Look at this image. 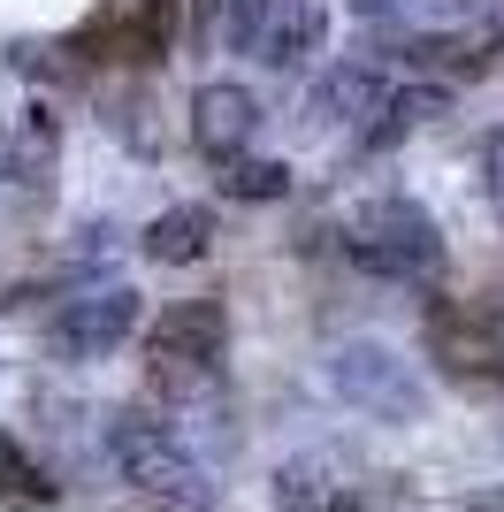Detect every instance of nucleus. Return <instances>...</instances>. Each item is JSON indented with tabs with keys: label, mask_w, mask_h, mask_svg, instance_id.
Here are the masks:
<instances>
[{
	"label": "nucleus",
	"mask_w": 504,
	"mask_h": 512,
	"mask_svg": "<svg viewBox=\"0 0 504 512\" xmlns=\"http://www.w3.org/2000/svg\"><path fill=\"white\" fill-rule=\"evenodd\" d=\"M336 237H344V260L367 268V276H382V283H436L443 276V230H436V214L420 207V199H405V192L359 199Z\"/></svg>",
	"instance_id": "nucleus-1"
},
{
	"label": "nucleus",
	"mask_w": 504,
	"mask_h": 512,
	"mask_svg": "<svg viewBox=\"0 0 504 512\" xmlns=\"http://www.w3.org/2000/svg\"><path fill=\"white\" fill-rule=\"evenodd\" d=\"M222 344H230V314H222V299H176L146 329L153 383H161V390H207L214 367H222Z\"/></svg>",
	"instance_id": "nucleus-2"
},
{
	"label": "nucleus",
	"mask_w": 504,
	"mask_h": 512,
	"mask_svg": "<svg viewBox=\"0 0 504 512\" xmlns=\"http://www.w3.org/2000/svg\"><path fill=\"white\" fill-rule=\"evenodd\" d=\"M115 459H123L130 482H146L161 505H184V512L207 505V474H199V459H191L161 421H146V413H123V421H115Z\"/></svg>",
	"instance_id": "nucleus-3"
},
{
	"label": "nucleus",
	"mask_w": 504,
	"mask_h": 512,
	"mask_svg": "<svg viewBox=\"0 0 504 512\" xmlns=\"http://www.w3.org/2000/svg\"><path fill=\"white\" fill-rule=\"evenodd\" d=\"M428 360H436L451 383H466V390H504V344L451 299L428 306Z\"/></svg>",
	"instance_id": "nucleus-4"
},
{
	"label": "nucleus",
	"mask_w": 504,
	"mask_h": 512,
	"mask_svg": "<svg viewBox=\"0 0 504 512\" xmlns=\"http://www.w3.org/2000/svg\"><path fill=\"white\" fill-rule=\"evenodd\" d=\"M130 329H138V291H130V283L84 291V299H69L62 314H54V344H62L69 360H100V352H115Z\"/></svg>",
	"instance_id": "nucleus-5"
},
{
	"label": "nucleus",
	"mask_w": 504,
	"mask_h": 512,
	"mask_svg": "<svg viewBox=\"0 0 504 512\" xmlns=\"http://www.w3.org/2000/svg\"><path fill=\"white\" fill-rule=\"evenodd\" d=\"M321 31H329V8H321V0H260L245 54L268 62V69H306L321 54Z\"/></svg>",
	"instance_id": "nucleus-6"
},
{
	"label": "nucleus",
	"mask_w": 504,
	"mask_h": 512,
	"mask_svg": "<svg viewBox=\"0 0 504 512\" xmlns=\"http://www.w3.org/2000/svg\"><path fill=\"white\" fill-rule=\"evenodd\" d=\"M252 130H260V100H252L245 85H230V77H214V85L191 92V146L207 153V161H222V153H245Z\"/></svg>",
	"instance_id": "nucleus-7"
},
{
	"label": "nucleus",
	"mask_w": 504,
	"mask_h": 512,
	"mask_svg": "<svg viewBox=\"0 0 504 512\" xmlns=\"http://www.w3.org/2000/svg\"><path fill=\"white\" fill-rule=\"evenodd\" d=\"M336 390H344L352 406H375V413H413L420 406V390L405 383V360H390L382 344L336 352Z\"/></svg>",
	"instance_id": "nucleus-8"
},
{
	"label": "nucleus",
	"mask_w": 504,
	"mask_h": 512,
	"mask_svg": "<svg viewBox=\"0 0 504 512\" xmlns=\"http://www.w3.org/2000/svg\"><path fill=\"white\" fill-rule=\"evenodd\" d=\"M100 62H161L168 46V0H107V16L92 23Z\"/></svg>",
	"instance_id": "nucleus-9"
},
{
	"label": "nucleus",
	"mask_w": 504,
	"mask_h": 512,
	"mask_svg": "<svg viewBox=\"0 0 504 512\" xmlns=\"http://www.w3.org/2000/svg\"><path fill=\"white\" fill-rule=\"evenodd\" d=\"M382 100H390V77L367 69V62H344L314 85V115L321 123H344V130H367V115H375Z\"/></svg>",
	"instance_id": "nucleus-10"
},
{
	"label": "nucleus",
	"mask_w": 504,
	"mask_h": 512,
	"mask_svg": "<svg viewBox=\"0 0 504 512\" xmlns=\"http://www.w3.org/2000/svg\"><path fill=\"white\" fill-rule=\"evenodd\" d=\"M214 253V214L207 207H168L146 222V260H168V268H191V260Z\"/></svg>",
	"instance_id": "nucleus-11"
},
{
	"label": "nucleus",
	"mask_w": 504,
	"mask_h": 512,
	"mask_svg": "<svg viewBox=\"0 0 504 512\" xmlns=\"http://www.w3.org/2000/svg\"><path fill=\"white\" fill-rule=\"evenodd\" d=\"M260 0H191V46L199 54H245Z\"/></svg>",
	"instance_id": "nucleus-12"
},
{
	"label": "nucleus",
	"mask_w": 504,
	"mask_h": 512,
	"mask_svg": "<svg viewBox=\"0 0 504 512\" xmlns=\"http://www.w3.org/2000/svg\"><path fill=\"white\" fill-rule=\"evenodd\" d=\"M214 169H222V199H245V207H260V199H283V192H291V169H283V161H252V153H222Z\"/></svg>",
	"instance_id": "nucleus-13"
},
{
	"label": "nucleus",
	"mask_w": 504,
	"mask_h": 512,
	"mask_svg": "<svg viewBox=\"0 0 504 512\" xmlns=\"http://www.w3.org/2000/svg\"><path fill=\"white\" fill-rule=\"evenodd\" d=\"M46 497H54L46 467L16 444V436H0V505H46Z\"/></svg>",
	"instance_id": "nucleus-14"
},
{
	"label": "nucleus",
	"mask_w": 504,
	"mask_h": 512,
	"mask_svg": "<svg viewBox=\"0 0 504 512\" xmlns=\"http://www.w3.org/2000/svg\"><path fill=\"white\" fill-rule=\"evenodd\" d=\"M359 23H375V31H428V16H436V0H352Z\"/></svg>",
	"instance_id": "nucleus-15"
},
{
	"label": "nucleus",
	"mask_w": 504,
	"mask_h": 512,
	"mask_svg": "<svg viewBox=\"0 0 504 512\" xmlns=\"http://www.w3.org/2000/svg\"><path fill=\"white\" fill-rule=\"evenodd\" d=\"M466 23H482V46H474V69H497L504 62V0H451Z\"/></svg>",
	"instance_id": "nucleus-16"
},
{
	"label": "nucleus",
	"mask_w": 504,
	"mask_h": 512,
	"mask_svg": "<svg viewBox=\"0 0 504 512\" xmlns=\"http://www.w3.org/2000/svg\"><path fill=\"white\" fill-rule=\"evenodd\" d=\"M489 192H497V214H504V138H489Z\"/></svg>",
	"instance_id": "nucleus-17"
},
{
	"label": "nucleus",
	"mask_w": 504,
	"mask_h": 512,
	"mask_svg": "<svg viewBox=\"0 0 504 512\" xmlns=\"http://www.w3.org/2000/svg\"><path fill=\"white\" fill-rule=\"evenodd\" d=\"M161 512H168V505H161Z\"/></svg>",
	"instance_id": "nucleus-18"
}]
</instances>
